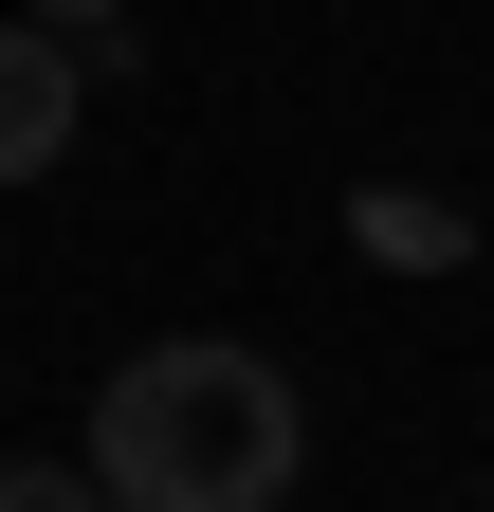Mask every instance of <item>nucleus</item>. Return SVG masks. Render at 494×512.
<instances>
[{"label": "nucleus", "mask_w": 494, "mask_h": 512, "mask_svg": "<svg viewBox=\"0 0 494 512\" xmlns=\"http://www.w3.org/2000/svg\"><path fill=\"white\" fill-rule=\"evenodd\" d=\"M19 19H37V37H110L129 0H19Z\"/></svg>", "instance_id": "obj_5"}, {"label": "nucleus", "mask_w": 494, "mask_h": 512, "mask_svg": "<svg viewBox=\"0 0 494 512\" xmlns=\"http://www.w3.org/2000/svg\"><path fill=\"white\" fill-rule=\"evenodd\" d=\"M74 110H92V55L37 37V19H0V183H37L55 147H74Z\"/></svg>", "instance_id": "obj_2"}, {"label": "nucleus", "mask_w": 494, "mask_h": 512, "mask_svg": "<svg viewBox=\"0 0 494 512\" xmlns=\"http://www.w3.org/2000/svg\"><path fill=\"white\" fill-rule=\"evenodd\" d=\"M0 512H110L92 458H0Z\"/></svg>", "instance_id": "obj_4"}, {"label": "nucleus", "mask_w": 494, "mask_h": 512, "mask_svg": "<svg viewBox=\"0 0 494 512\" xmlns=\"http://www.w3.org/2000/svg\"><path fill=\"white\" fill-rule=\"evenodd\" d=\"M366 256H385V275H440V256H458V202H421V183H366Z\"/></svg>", "instance_id": "obj_3"}, {"label": "nucleus", "mask_w": 494, "mask_h": 512, "mask_svg": "<svg viewBox=\"0 0 494 512\" xmlns=\"http://www.w3.org/2000/svg\"><path fill=\"white\" fill-rule=\"evenodd\" d=\"M293 476H312V403H293L275 348H129L92 384V494L110 512H293Z\"/></svg>", "instance_id": "obj_1"}]
</instances>
